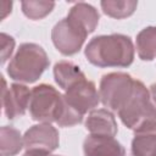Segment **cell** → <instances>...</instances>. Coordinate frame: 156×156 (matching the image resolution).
Segmentation results:
<instances>
[{
	"instance_id": "8992f818",
	"label": "cell",
	"mask_w": 156,
	"mask_h": 156,
	"mask_svg": "<svg viewBox=\"0 0 156 156\" xmlns=\"http://www.w3.org/2000/svg\"><path fill=\"white\" fill-rule=\"evenodd\" d=\"M135 79L123 72H112L102 76L100 80V101L110 111H119L132 96Z\"/></svg>"
},
{
	"instance_id": "9a60e30c",
	"label": "cell",
	"mask_w": 156,
	"mask_h": 156,
	"mask_svg": "<svg viewBox=\"0 0 156 156\" xmlns=\"http://www.w3.org/2000/svg\"><path fill=\"white\" fill-rule=\"evenodd\" d=\"M136 52L143 61H152L156 57V27L141 29L136 35Z\"/></svg>"
},
{
	"instance_id": "d6986e66",
	"label": "cell",
	"mask_w": 156,
	"mask_h": 156,
	"mask_svg": "<svg viewBox=\"0 0 156 156\" xmlns=\"http://www.w3.org/2000/svg\"><path fill=\"white\" fill-rule=\"evenodd\" d=\"M0 39H1V63L4 65L13 52L15 39L6 33H1Z\"/></svg>"
},
{
	"instance_id": "44dd1931",
	"label": "cell",
	"mask_w": 156,
	"mask_h": 156,
	"mask_svg": "<svg viewBox=\"0 0 156 156\" xmlns=\"http://www.w3.org/2000/svg\"><path fill=\"white\" fill-rule=\"evenodd\" d=\"M149 91H150L151 100H152V102H154V105H155V107H156V82L151 84V87H150Z\"/></svg>"
},
{
	"instance_id": "4fadbf2b",
	"label": "cell",
	"mask_w": 156,
	"mask_h": 156,
	"mask_svg": "<svg viewBox=\"0 0 156 156\" xmlns=\"http://www.w3.org/2000/svg\"><path fill=\"white\" fill-rule=\"evenodd\" d=\"M54 78L57 85L66 90L72 84L85 78L80 68L71 61H60L54 66Z\"/></svg>"
},
{
	"instance_id": "ffe728a7",
	"label": "cell",
	"mask_w": 156,
	"mask_h": 156,
	"mask_svg": "<svg viewBox=\"0 0 156 156\" xmlns=\"http://www.w3.org/2000/svg\"><path fill=\"white\" fill-rule=\"evenodd\" d=\"M1 5H2V6H7V7H10V9H11L12 2H9V1H2V2H1ZM1 12H2V13H1V20H4V18L6 17V15H7L9 12H11V10H9V9L6 10V9H4V7H2Z\"/></svg>"
},
{
	"instance_id": "7c38bea8",
	"label": "cell",
	"mask_w": 156,
	"mask_h": 156,
	"mask_svg": "<svg viewBox=\"0 0 156 156\" xmlns=\"http://www.w3.org/2000/svg\"><path fill=\"white\" fill-rule=\"evenodd\" d=\"M133 156H156V121L134 130L132 140Z\"/></svg>"
},
{
	"instance_id": "52a82bcc",
	"label": "cell",
	"mask_w": 156,
	"mask_h": 156,
	"mask_svg": "<svg viewBox=\"0 0 156 156\" xmlns=\"http://www.w3.org/2000/svg\"><path fill=\"white\" fill-rule=\"evenodd\" d=\"M88 34L89 33L82 24L67 16L54 26L51 39L55 48L62 55L71 56L82 49Z\"/></svg>"
},
{
	"instance_id": "5bb4252c",
	"label": "cell",
	"mask_w": 156,
	"mask_h": 156,
	"mask_svg": "<svg viewBox=\"0 0 156 156\" xmlns=\"http://www.w3.org/2000/svg\"><path fill=\"white\" fill-rule=\"evenodd\" d=\"M67 16L77 21L79 24H82L87 29L88 33H91L95 30L99 23V18H100L98 10L87 2L74 4L69 9V12Z\"/></svg>"
},
{
	"instance_id": "6da1fadb",
	"label": "cell",
	"mask_w": 156,
	"mask_h": 156,
	"mask_svg": "<svg viewBox=\"0 0 156 156\" xmlns=\"http://www.w3.org/2000/svg\"><path fill=\"white\" fill-rule=\"evenodd\" d=\"M84 54L98 67H128L134 60V46L124 34L99 35L88 43Z\"/></svg>"
},
{
	"instance_id": "e0dca14e",
	"label": "cell",
	"mask_w": 156,
	"mask_h": 156,
	"mask_svg": "<svg viewBox=\"0 0 156 156\" xmlns=\"http://www.w3.org/2000/svg\"><path fill=\"white\" fill-rule=\"evenodd\" d=\"M101 9L105 15L112 18H126L130 16L138 6V1L127 0V1H118V0H105L101 1Z\"/></svg>"
},
{
	"instance_id": "3957f363",
	"label": "cell",
	"mask_w": 156,
	"mask_h": 156,
	"mask_svg": "<svg viewBox=\"0 0 156 156\" xmlns=\"http://www.w3.org/2000/svg\"><path fill=\"white\" fill-rule=\"evenodd\" d=\"M45 50L34 43L21 44L7 66V74L20 83H34L49 67Z\"/></svg>"
},
{
	"instance_id": "30bf717a",
	"label": "cell",
	"mask_w": 156,
	"mask_h": 156,
	"mask_svg": "<svg viewBox=\"0 0 156 156\" xmlns=\"http://www.w3.org/2000/svg\"><path fill=\"white\" fill-rule=\"evenodd\" d=\"M84 156H126V150L115 136L89 134L83 141Z\"/></svg>"
},
{
	"instance_id": "2e32d148",
	"label": "cell",
	"mask_w": 156,
	"mask_h": 156,
	"mask_svg": "<svg viewBox=\"0 0 156 156\" xmlns=\"http://www.w3.org/2000/svg\"><path fill=\"white\" fill-rule=\"evenodd\" d=\"M0 135V146L2 156H15L22 150L23 136L16 128L4 126L1 127Z\"/></svg>"
},
{
	"instance_id": "ac0fdd59",
	"label": "cell",
	"mask_w": 156,
	"mask_h": 156,
	"mask_svg": "<svg viewBox=\"0 0 156 156\" xmlns=\"http://www.w3.org/2000/svg\"><path fill=\"white\" fill-rule=\"evenodd\" d=\"M21 6H22L23 13L28 18L41 20L52 11L55 2L54 1H38V0L33 1V0H29V1H22Z\"/></svg>"
},
{
	"instance_id": "7a4b0ae2",
	"label": "cell",
	"mask_w": 156,
	"mask_h": 156,
	"mask_svg": "<svg viewBox=\"0 0 156 156\" xmlns=\"http://www.w3.org/2000/svg\"><path fill=\"white\" fill-rule=\"evenodd\" d=\"M63 108L57 124L60 127H73L83 121L88 111H93L100 102V95L95 84L87 78L78 80L62 94Z\"/></svg>"
},
{
	"instance_id": "7402d4cb",
	"label": "cell",
	"mask_w": 156,
	"mask_h": 156,
	"mask_svg": "<svg viewBox=\"0 0 156 156\" xmlns=\"http://www.w3.org/2000/svg\"><path fill=\"white\" fill-rule=\"evenodd\" d=\"M23 156H58V155H51V154H32V152H24Z\"/></svg>"
},
{
	"instance_id": "5b68a950",
	"label": "cell",
	"mask_w": 156,
	"mask_h": 156,
	"mask_svg": "<svg viewBox=\"0 0 156 156\" xmlns=\"http://www.w3.org/2000/svg\"><path fill=\"white\" fill-rule=\"evenodd\" d=\"M62 94L52 85L39 84L32 89L28 106L32 119L41 123H57L62 115Z\"/></svg>"
},
{
	"instance_id": "277c9868",
	"label": "cell",
	"mask_w": 156,
	"mask_h": 156,
	"mask_svg": "<svg viewBox=\"0 0 156 156\" xmlns=\"http://www.w3.org/2000/svg\"><path fill=\"white\" fill-rule=\"evenodd\" d=\"M118 117L132 130H136L146 123L156 121V107L151 100L149 89L143 82L135 79L133 94L118 111Z\"/></svg>"
},
{
	"instance_id": "ba28073f",
	"label": "cell",
	"mask_w": 156,
	"mask_h": 156,
	"mask_svg": "<svg viewBox=\"0 0 156 156\" xmlns=\"http://www.w3.org/2000/svg\"><path fill=\"white\" fill-rule=\"evenodd\" d=\"M58 132L50 123H40L30 127L23 135L26 152L51 154L58 147Z\"/></svg>"
},
{
	"instance_id": "8fae6325",
	"label": "cell",
	"mask_w": 156,
	"mask_h": 156,
	"mask_svg": "<svg viewBox=\"0 0 156 156\" xmlns=\"http://www.w3.org/2000/svg\"><path fill=\"white\" fill-rule=\"evenodd\" d=\"M85 129L93 135L115 136L118 132L113 113L107 108L93 110L85 119Z\"/></svg>"
},
{
	"instance_id": "9c48e42d",
	"label": "cell",
	"mask_w": 156,
	"mask_h": 156,
	"mask_svg": "<svg viewBox=\"0 0 156 156\" xmlns=\"http://www.w3.org/2000/svg\"><path fill=\"white\" fill-rule=\"evenodd\" d=\"M2 79V89H1V102L2 108L9 119H16L24 115L26 110L29 106L30 93L29 88L21 83H13L9 88L6 87V80Z\"/></svg>"
}]
</instances>
